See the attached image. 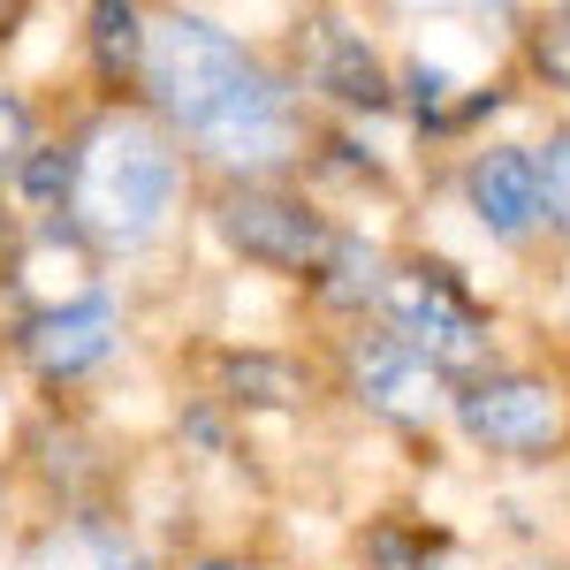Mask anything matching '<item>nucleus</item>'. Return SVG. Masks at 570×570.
Masks as SVG:
<instances>
[{"mask_svg": "<svg viewBox=\"0 0 570 570\" xmlns=\"http://www.w3.org/2000/svg\"><path fill=\"white\" fill-rule=\"evenodd\" d=\"M198 381L236 426L252 419H312L327 403V365L289 343H252V335H214L198 351Z\"/></svg>", "mask_w": 570, "mask_h": 570, "instance_id": "9", "label": "nucleus"}, {"mask_svg": "<svg viewBox=\"0 0 570 570\" xmlns=\"http://www.w3.org/2000/svg\"><path fill=\"white\" fill-rule=\"evenodd\" d=\"M563 252H570V244H563Z\"/></svg>", "mask_w": 570, "mask_h": 570, "instance_id": "24", "label": "nucleus"}, {"mask_svg": "<svg viewBox=\"0 0 570 570\" xmlns=\"http://www.w3.org/2000/svg\"><path fill=\"white\" fill-rule=\"evenodd\" d=\"M563 381H570V365H563Z\"/></svg>", "mask_w": 570, "mask_h": 570, "instance_id": "23", "label": "nucleus"}, {"mask_svg": "<svg viewBox=\"0 0 570 570\" xmlns=\"http://www.w3.org/2000/svg\"><path fill=\"white\" fill-rule=\"evenodd\" d=\"M198 220L214 236V252L236 274H259L282 289H312V274L327 259L343 214L327 198H312L305 183H206L198 190Z\"/></svg>", "mask_w": 570, "mask_h": 570, "instance_id": "4", "label": "nucleus"}, {"mask_svg": "<svg viewBox=\"0 0 570 570\" xmlns=\"http://www.w3.org/2000/svg\"><path fill=\"white\" fill-rule=\"evenodd\" d=\"M518 85L548 91L570 107V8H532L518 16Z\"/></svg>", "mask_w": 570, "mask_h": 570, "instance_id": "16", "label": "nucleus"}, {"mask_svg": "<svg viewBox=\"0 0 570 570\" xmlns=\"http://www.w3.org/2000/svg\"><path fill=\"white\" fill-rule=\"evenodd\" d=\"M351 548H357V570H434L456 548V532L419 518V510H373Z\"/></svg>", "mask_w": 570, "mask_h": 570, "instance_id": "14", "label": "nucleus"}, {"mask_svg": "<svg viewBox=\"0 0 570 570\" xmlns=\"http://www.w3.org/2000/svg\"><path fill=\"white\" fill-rule=\"evenodd\" d=\"M532 145V190H540V236L570 244V122H548Z\"/></svg>", "mask_w": 570, "mask_h": 570, "instance_id": "17", "label": "nucleus"}, {"mask_svg": "<svg viewBox=\"0 0 570 570\" xmlns=\"http://www.w3.org/2000/svg\"><path fill=\"white\" fill-rule=\"evenodd\" d=\"M389 266H395L389 236H373L365 220H343L335 244H327V259H320V274H312L305 305L320 312L327 327H357V320H373V305H381Z\"/></svg>", "mask_w": 570, "mask_h": 570, "instance_id": "11", "label": "nucleus"}, {"mask_svg": "<svg viewBox=\"0 0 570 570\" xmlns=\"http://www.w3.org/2000/svg\"><path fill=\"white\" fill-rule=\"evenodd\" d=\"M77 23H85L77 53H85L91 99H137L145 53H153V8H137V0H91Z\"/></svg>", "mask_w": 570, "mask_h": 570, "instance_id": "12", "label": "nucleus"}, {"mask_svg": "<svg viewBox=\"0 0 570 570\" xmlns=\"http://www.w3.org/2000/svg\"><path fill=\"white\" fill-rule=\"evenodd\" d=\"M8 357L46 395L91 389L99 373H115L130 357V305L107 282L99 289H77V297H53V305H31V312L8 320Z\"/></svg>", "mask_w": 570, "mask_h": 570, "instance_id": "8", "label": "nucleus"}, {"mask_svg": "<svg viewBox=\"0 0 570 570\" xmlns=\"http://www.w3.org/2000/svg\"><path fill=\"white\" fill-rule=\"evenodd\" d=\"M77 137V198H69V228L91 244V259H153L183 214H198V168L176 137L160 130L137 99H91L69 122Z\"/></svg>", "mask_w": 570, "mask_h": 570, "instance_id": "2", "label": "nucleus"}, {"mask_svg": "<svg viewBox=\"0 0 570 570\" xmlns=\"http://www.w3.org/2000/svg\"><path fill=\"white\" fill-rule=\"evenodd\" d=\"M176 434L183 449H198V456H236V441H244V426L220 411L214 395H183V411H176Z\"/></svg>", "mask_w": 570, "mask_h": 570, "instance_id": "19", "label": "nucleus"}, {"mask_svg": "<svg viewBox=\"0 0 570 570\" xmlns=\"http://www.w3.org/2000/svg\"><path fill=\"white\" fill-rule=\"evenodd\" d=\"M312 198L343 190V198H395V160L373 145V130H351V122H320L305 153V176H297Z\"/></svg>", "mask_w": 570, "mask_h": 570, "instance_id": "13", "label": "nucleus"}, {"mask_svg": "<svg viewBox=\"0 0 570 570\" xmlns=\"http://www.w3.org/2000/svg\"><path fill=\"white\" fill-rule=\"evenodd\" d=\"M449 434L464 441L480 464H510V472H540L570 456V381L556 365H525L502 357L472 381L449 389Z\"/></svg>", "mask_w": 570, "mask_h": 570, "instance_id": "5", "label": "nucleus"}, {"mask_svg": "<svg viewBox=\"0 0 570 570\" xmlns=\"http://www.w3.org/2000/svg\"><path fill=\"white\" fill-rule=\"evenodd\" d=\"M137 107L190 153L198 183H289L305 176L320 115L282 53L214 8H153V53Z\"/></svg>", "mask_w": 570, "mask_h": 570, "instance_id": "1", "label": "nucleus"}, {"mask_svg": "<svg viewBox=\"0 0 570 570\" xmlns=\"http://www.w3.org/2000/svg\"><path fill=\"white\" fill-rule=\"evenodd\" d=\"M176 570H274L259 548H198V556H183Z\"/></svg>", "mask_w": 570, "mask_h": 570, "instance_id": "20", "label": "nucleus"}, {"mask_svg": "<svg viewBox=\"0 0 570 570\" xmlns=\"http://www.w3.org/2000/svg\"><path fill=\"white\" fill-rule=\"evenodd\" d=\"M449 190H456V214L472 220L487 252H532L540 244V190H532V145L525 137H480L456 153L449 168Z\"/></svg>", "mask_w": 570, "mask_h": 570, "instance_id": "10", "label": "nucleus"}, {"mask_svg": "<svg viewBox=\"0 0 570 570\" xmlns=\"http://www.w3.org/2000/svg\"><path fill=\"white\" fill-rule=\"evenodd\" d=\"M0 487H8V472H0Z\"/></svg>", "mask_w": 570, "mask_h": 570, "instance_id": "22", "label": "nucleus"}, {"mask_svg": "<svg viewBox=\"0 0 570 570\" xmlns=\"http://www.w3.org/2000/svg\"><path fill=\"white\" fill-rule=\"evenodd\" d=\"M282 69L297 77V91H305V107L320 122H351V130L395 122V53L343 8L289 16Z\"/></svg>", "mask_w": 570, "mask_h": 570, "instance_id": "6", "label": "nucleus"}, {"mask_svg": "<svg viewBox=\"0 0 570 570\" xmlns=\"http://www.w3.org/2000/svg\"><path fill=\"white\" fill-rule=\"evenodd\" d=\"M556 570H570V556H563V563H556Z\"/></svg>", "mask_w": 570, "mask_h": 570, "instance_id": "21", "label": "nucleus"}, {"mask_svg": "<svg viewBox=\"0 0 570 570\" xmlns=\"http://www.w3.org/2000/svg\"><path fill=\"white\" fill-rule=\"evenodd\" d=\"M46 107L31 99V85H16V77H0V198H8V183H16V168L31 160L46 145Z\"/></svg>", "mask_w": 570, "mask_h": 570, "instance_id": "18", "label": "nucleus"}, {"mask_svg": "<svg viewBox=\"0 0 570 570\" xmlns=\"http://www.w3.org/2000/svg\"><path fill=\"white\" fill-rule=\"evenodd\" d=\"M69 198H77V137H69V122H61V130H46V145L16 168L8 206L23 214V228H31V220H69Z\"/></svg>", "mask_w": 570, "mask_h": 570, "instance_id": "15", "label": "nucleus"}, {"mask_svg": "<svg viewBox=\"0 0 570 570\" xmlns=\"http://www.w3.org/2000/svg\"><path fill=\"white\" fill-rule=\"evenodd\" d=\"M327 395H343L365 426H381L395 441H434L449 426V381L419 351H403L389 327L357 320L327 335Z\"/></svg>", "mask_w": 570, "mask_h": 570, "instance_id": "7", "label": "nucleus"}, {"mask_svg": "<svg viewBox=\"0 0 570 570\" xmlns=\"http://www.w3.org/2000/svg\"><path fill=\"white\" fill-rule=\"evenodd\" d=\"M373 327H389L403 351H419L441 381H472L487 365H502V312L480 282L441 252H395Z\"/></svg>", "mask_w": 570, "mask_h": 570, "instance_id": "3", "label": "nucleus"}]
</instances>
